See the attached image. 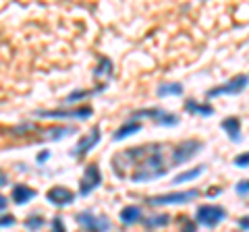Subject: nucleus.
<instances>
[{
    "label": "nucleus",
    "mask_w": 249,
    "mask_h": 232,
    "mask_svg": "<svg viewBox=\"0 0 249 232\" xmlns=\"http://www.w3.org/2000/svg\"><path fill=\"white\" fill-rule=\"evenodd\" d=\"M173 149V148H170ZM112 170L119 179H131L133 182H145L162 179L173 168V156H166L164 143H145L114 153Z\"/></svg>",
    "instance_id": "1"
},
{
    "label": "nucleus",
    "mask_w": 249,
    "mask_h": 232,
    "mask_svg": "<svg viewBox=\"0 0 249 232\" xmlns=\"http://www.w3.org/2000/svg\"><path fill=\"white\" fill-rule=\"evenodd\" d=\"M201 149H204V141H199V139H185V141H178L177 145H173V149H170L173 168L187 164V162L196 158Z\"/></svg>",
    "instance_id": "2"
},
{
    "label": "nucleus",
    "mask_w": 249,
    "mask_h": 232,
    "mask_svg": "<svg viewBox=\"0 0 249 232\" xmlns=\"http://www.w3.org/2000/svg\"><path fill=\"white\" fill-rule=\"evenodd\" d=\"M224 218H227V210H224L222 205H216V203L199 205L197 212H196V222L201 224V226H208V228L218 226Z\"/></svg>",
    "instance_id": "3"
},
{
    "label": "nucleus",
    "mask_w": 249,
    "mask_h": 232,
    "mask_svg": "<svg viewBox=\"0 0 249 232\" xmlns=\"http://www.w3.org/2000/svg\"><path fill=\"white\" fill-rule=\"evenodd\" d=\"M197 197H199V191L189 189V191H173V193H164V195L147 197L145 201L150 205H175V203H189V201Z\"/></svg>",
    "instance_id": "4"
},
{
    "label": "nucleus",
    "mask_w": 249,
    "mask_h": 232,
    "mask_svg": "<svg viewBox=\"0 0 249 232\" xmlns=\"http://www.w3.org/2000/svg\"><path fill=\"white\" fill-rule=\"evenodd\" d=\"M137 118H152L156 125H164V127H175L178 125V116L164 112L162 108H143V110H133L131 112V120Z\"/></svg>",
    "instance_id": "5"
},
{
    "label": "nucleus",
    "mask_w": 249,
    "mask_h": 232,
    "mask_svg": "<svg viewBox=\"0 0 249 232\" xmlns=\"http://www.w3.org/2000/svg\"><path fill=\"white\" fill-rule=\"evenodd\" d=\"M249 83V75H235L232 79H229L227 83H222L220 87H214L206 91V98H218V96H235L241 94Z\"/></svg>",
    "instance_id": "6"
},
{
    "label": "nucleus",
    "mask_w": 249,
    "mask_h": 232,
    "mask_svg": "<svg viewBox=\"0 0 249 232\" xmlns=\"http://www.w3.org/2000/svg\"><path fill=\"white\" fill-rule=\"evenodd\" d=\"M93 114L91 106H81V108H73V110H36V116L42 118H79L85 120Z\"/></svg>",
    "instance_id": "7"
},
{
    "label": "nucleus",
    "mask_w": 249,
    "mask_h": 232,
    "mask_svg": "<svg viewBox=\"0 0 249 232\" xmlns=\"http://www.w3.org/2000/svg\"><path fill=\"white\" fill-rule=\"evenodd\" d=\"M77 222L89 232H106L110 230V220L106 215H93L91 212H79L77 214Z\"/></svg>",
    "instance_id": "8"
},
{
    "label": "nucleus",
    "mask_w": 249,
    "mask_h": 232,
    "mask_svg": "<svg viewBox=\"0 0 249 232\" xmlns=\"http://www.w3.org/2000/svg\"><path fill=\"white\" fill-rule=\"evenodd\" d=\"M100 182H102V172H100V168L96 164H89L85 168V172L79 181V195L81 197H88L93 189L100 187Z\"/></svg>",
    "instance_id": "9"
},
{
    "label": "nucleus",
    "mask_w": 249,
    "mask_h": 232,
    "mask_svg": "<svg viewBox=\"0 0 249 232\" xmlns=\"http://www.w3.org/2000/svg\"><path fill=\"white\" fill-rule=\"evenodd\" d=\"M98 141H100V127H93L91 133L83 135V137L79 139V143H77L75 148L71 149V156H73L75 160H81V158L85 156V153L91 151L93 148H96Z\"/></svg>",
    "instance_id": "10"
},
{
    "label": "nucleus",
    "mask_w": 249,
    "mask_h": 232,
    "mask_svg": "<svg viewBox=\"0 0 249 232\" xmlns=\"http://www.w3.org/2000/svg\"><path fill=\"white\" fill-rule=\"evenodd\" d=\"M46 199H48L52 205H69L75 201V193L71 189L56 184V187H52L48 193H46Z\"/></svg>",
    "instance_id": "11"
},
{
    "label": "nucleus",
    "mask_w": 249,
    "mask_h": 232,
    "mask_svg": "<svg viewBox=\"0 0 249 232\" xmlns=\"http://www.w3.org/2000/svg\"><path fill=\"white\" fill-rule=\"evenodd\" d=\"M36 195H37L36 189L27 187V184H15L13 193H11V199H13L17 205H23V203H27V201L34 199Z\"/></svg>",
    "instance_id": "12"
},
{
    "label": "nucleus",
    "mask_w": 249,
    "mask_h": 232,
    "mask_svg": "<svg viewBox=\"0 0 249 232\" xmlns=\"http://www.w3.org/2000/svg\"><path fill=\"white\" fill-rule=\"evenodd\" d=\"M220 127H222L224 133L231 137V141L237 143L239 139H241V120L235 118V116H229V118H224V120L220 122Z\"/></svg>",
    "instance_id": "13"
},
{
    "label": "nucleus",
    "mask_w": 249,
    "mask_h": 232,
    "mask_svg": "<svg viewBox=\"0 0 249 232\" xmlns=\"http://www.w3.org/2000/svg\"><path fill=\"white\" fill-rule=\"evenodd\" d=\"M139 131H142V122H139V120H131V118H129L123 127H119V129L114 131L112 139H114V141H123L124 137H129V135H133V133H139Z\"/></svg>",
    "instance_id": "14"
},
{
    "label": "nucleus",
    "mask_w": 249,
    "mask_h": 232,
    "mask_svg": "<svg viewBox=\"0 0 249 232\" xmlns=\"http://www.w3.org/2000/svg\"><path fill=\"white\" fill-rule=\"evenodd\" d=\"M142 218L143 215H142V207L139 205H127L121 210V222L123 224H135Z\"/></svg>",
    "instance_id": "15"
},
{
    "label": "nucleus",
    "mask_w": 249,
    "mask_h": 232,
    "mask_svg": "<svg viewBox=\"0 0 249 232\" xmlns=\"http://www.w3.org/2000/svg\"><path fill=\"white\" fill-rule=\"evenodd\" d=\"M185 110L189 114H199V116H212L214 114V108L210 104H199V102H196V99H187Z\"/></svg>",
    "instance_id": "16"
},
{
    "label": "nucleus",
    "mask_w": 249,
    "mask_h": 232,
    "mask_svg": "<svg viewBox=\"0 0 249 232\" xmlns=\"http://www.w3.org/2000/svg\"><path fill=\"white\" fill-rule=\"evenodd\" d=\"M204 170H206V166H204V164L196 166L193 170H185V172H181V174H177V176H175L173 184H181V182H187V181H196L197 176L204 174Z\"/></svg>",
    "instance_id": "17"
},
{
    "label": "nucleus",
    "mask_w": 249,
    "mask_h": 232,
    "mask_svg": "<svg viewBox=\"0 0 249 232\" xmlns=\"http://www.w3.org/2000/svg\"><path fill=\"white\" fill-rule=\"evenodd\" d=\"M143 226L145 228H164L166 224H170V215L168 214H158V215H150V218H143Z\"/></svg>",
    "instance_id": "18"
},
{
    "label": "nucleus",
    "mask_w": 249,
    "mask_h": 232,
    "mask_svg": "<svg viewBox=\"0 0 249 232\" xmlns=\"http://www.w3.org/2000/svg\"><path fill=\"white\" fill-rule=\"evenodd\" d=\"M158 98H166V96H181L183 94V85L181 83H164L156 89Z\"/></svg>",
    "instance_id": "19"
},
{
    "label": "nucleus",
    "mask_w": 249,
    "mask_h": 232,
    "mask_svg": "<svg viewBox=\"0 0 249 232\" xmlns=\"http://www.w3.org/2000/svg\"><path fill=\"white\" fill-rule=\"evenodd\" d=\"M102 89H106V85H102V87H96V89H81V91H73V94H69V96L65 98V104L79 102V99L88 98V96H93V94H98V91H102Z\"/></svg>",
    "instance_id": "20"
},
{
    "label": "nucleus",
    "mask_w": 249,
    "mask_h": 232,
    "mask_svg": "<svg viewBox=\"0 0 249 232\" xmlns=\"http://www.w3.org/2000/svg\"><path fill=\"white\" fill-rule=\"evenodd\" d=\"M102 75H106V77L112 75V60L108 56H100V65H98L96 71H93V77H96V79Z\"/></svg>",
    "instance_id": "21"
},
{
    "label": "nucleus",
    "mask_w": 249,
    "mask_h": 232,
    "mask_svg": "<svg viewBox=\"0 0 249 232\" xmlns=\"http://www.w3.org/2000/svg\"><path fill=\"white\" fill-rule=\"evenodd\" d=\"M44 224H46V220L42 218V215L34 214V215H29V218L25 220V228L31 230V232H37V230H42Z\"/></svg>",
    "instance_id": "22"
},
{
    "label": "nucleus",
    "mask_w": 249,
    "mask_h": 232,
    "mask_svg": "<svg viewBox=\"0 0 249 232\" xmlns=\"http://www.w3.org/2000/svg\"><path fill=\"white\" fill-rule=\"evenodd\" d=\"M178 224H181V232H197V222H193L189 215H178Z\"/></svg>",
    "instance_id": "23"
},
{
    "label": "nucleus",
    "mask_w": 249,
    "mask_h": 232,
    "mask_svg": "<svg viewBox=\"0 0 249 232\" xmlns=\"http://www.w3.org/2000/svg\"><path fill=\"white\" fill-rule=\"evenodd\" d=\"M232 162H235V166H239V168H247L249 166V151L239 153V156L232 160Z\"/></svg>",
    "instance_id": "24"
},
{
    "label": "nucleus",
    "mask_w": 249,
    "mask_h": 232,
    "mask_svg": "<svg viewBox=\"0 0 249 232\" xmlns=\"http://www.w3.org/2000/svg\"><path fill=\"white\" fill-rule=\"evenodd\" d=\"M237 193L239 195H249V181H241L237 184Z\"/></svg>",
    "instance_id": "25"
},
{
    "label": "nucleus",
    "mask_w": 249,
    "mask_h": 232,
    "mask_svg": "<svg viewBox=\"0 0 249 232\" xmlns=\"http://www.w3.org/2000/svg\"><path fill=\"white\" fill-rule=\"evenodd\" d=\"M15 222H17V220H15V215L9 214V215H2V218H0V226H2V228L4 226H13Z\"/></svg>",
    "instance_id": "26"
},
{
    "label": "nucleus",
    "mask_w": 249,
    "mask_h": 232,
    "mask_svg": "<svg viewBox=\"0 0 249 232\" xmlns=\"http://www.w3.org/2000/svg\"><path fill=\"white\" fill-rule=\"evenodd\" d=\"M52 228H54V232H65V224H62V218H54L52 220Z\"/></svg>",
    "instance_id": "27"
},
{
    "label": "nucleus",
    "mask_w": 249,
    "mask_h": 232,
    "mask_svg": "<svg viewBox=\"0 0 249 232\" xmlns=\"http://www.w3.org/2000/svg\"><path fill=\"white\" fill-rule=\"evenodd\" d=\"M6 205H9V199H6L4 195H0V212L6 210Z\"/></svg>",
    "instance_id": "28"
},
{
    "label": "nucleus",
    "mask_w": 249,
    "mask_h": 232,
    "mask_svg": "<svg viewBox=\"0 0 249 232\" xmlns=\"http://www.w3.org/2000/svg\"><path fill=\"white\" fill-rule=\"evenodd\" d=\"M239 226H241V228H245V230H249V215H247V218H243V220L239 222Z\"/></svg>",
    "instance_id": "29"
},
{
    "label": "nucleus",
    "mask_w": 249,
    "mask_h": 232,
    "mask_svg": "<svg viewBox=\"0 0 249 232\" xmlns=\"http://www.w3.org/2000/svg\"><path fill=\"white\" fill-rule=\"evenodd\" d=\"M48 156H50V153H48V151H44V153H40V156H37V162H40V164H42V162H46V160H48Z\"/></svg>",
    "instance_id": "30"
},
{
    "label": "nucleus",
    "mask_w": 249,
    "mask_h": 232,
    "mask_svg": "<svg viewBox=\"0 0 249 232\" xmlns=\"http://www.w3.org/2000/svg\"><path fill=\"white\" fill-rule=\"evenodd\" d=\"M2 184H6V174L0 170V187H2Z\"/></svg>",
    "instance_id": "31"
}]
</instances>
